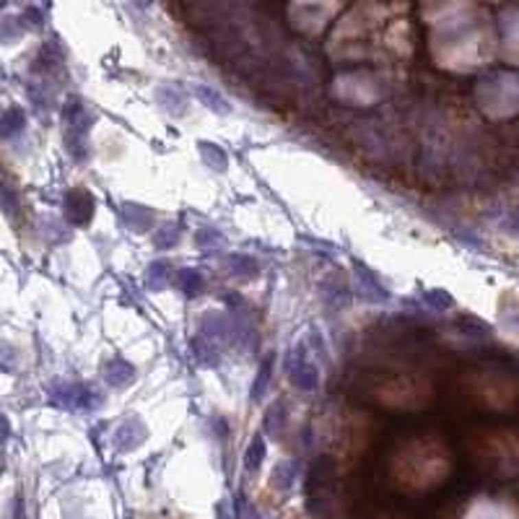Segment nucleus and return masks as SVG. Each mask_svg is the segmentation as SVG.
<instances>
[{
    "mask_svg": "<svg viewBox=\"0 0 519 519\" xmlns=\"http://www.w3.org/2000/svg\"><path fill=\"white\" fill-rule=\"evenodd\" d=\"M195 91H198V94H200V102H203V104H205V106H211L213 112H218V115H226V112H229V109H231V106L226 104L224 99H221V96L216 94V91H213V89H205V86H198V89H195Z\"/></svg>",
    "mask_w": 519,
    "mask_h": 519,
    "instance_id": "nucleus-1",
    "label": "nucleus"
},
{
    "mask_svg": "<svg viewBox=\"0 0 519 519\" xmlns=\"http://www.w3.org/2000/svg\"><path fill=\"white\" fill-rule=\"evenodd\" d=\"M138 3H141V5H148V3H151V0H138Z\"/></svg>",
    "mask_w": 519,
    "mask_h": 519,
    "instance_id": "nucleus-3",
    "label": "nucleus"
},
{
    "mask_svg": "<svg viewBox=\"0 0 519 519\" xmlns=\"http://www.w3.org/2000/svg\"><path fill=\"white\" fill-rule=\"evenodd\" d=\"M273 371V358H265V364H262V369H260V377L257 382H255V400H260V395H262V389H265V384H268V377H270Z\"/></svg>",
    "mask_w": 519,
    "mask_h": 519,
    "instance_id": "nucleus-2",
    "label": "nucleus"
}]
</instances>
